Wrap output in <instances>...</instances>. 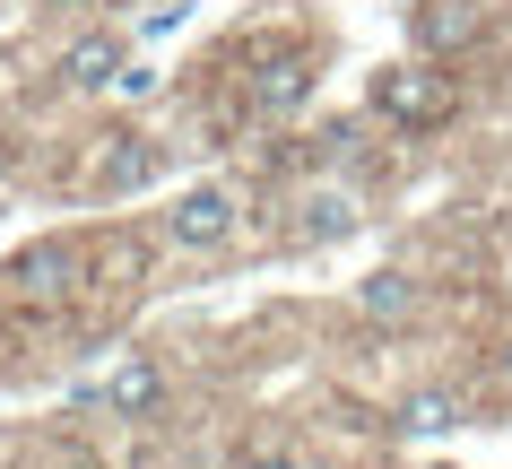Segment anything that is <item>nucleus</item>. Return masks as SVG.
I'll return each mask as SVG.
<instances>
[{
    "label": "nucleus",
    "mask_w": 512,
    "mask_h": 469,
    "mask_svg": "<svg viewBox=\"0 0 512 469\" xmlns=\"http://www.w3.org/2000/svg\"><path fill=\"white\" fill-rule=\"evenodd\" d=\"M374 113L400 122V131H443L452 122V79L434 61H391V70H374Z\"/></svg>",
    "instance_id": "f257e3e1"
},
{
    "label": "nucleus",
    "mask_w": 512,
    "mask_h": 469,
    "mask_svg": "<svg viewBox=\"0 0 512 469\" xmlns=\"http://www.w3.org/2000/svg\"><path fill=\"white\" fill-rule=\"evenodd\" d=\"M165 235H174L183 252H217L226 235H235V192H226V183H191V192L165 209Z\"/></svg>",
    "instance_id": "f03ea898"
},
{
    "label": "nucleus",
    "mask_w": 512,
    "mask_h": 469,
    "mask_svg": "<svg viewBox=\"0 0 512 469\" xmlns=\"http://www.w3.org/2000/svg\"><path fill=\"white\" fill-rule=\"evenodd\" d=\"M304 96H313V61L304 53H270L261 70H252V105L261 113H296Z\"/></svg>",
    "instance_id": "7ed1b4c3"
},
{
    "label": "nucleus",
    "mask_w": 512,
    "mask_h": 469,
    "mask_svg": "<svg viewBox=\"0 0 512 469\" xmlns=\"http://www.w3.org/2000/svg\"><path fill=\"white\" fill-rule=\"evenodd\" d=\"M157 400H165V374H157L148 357H122V365L105 374V409H113V417H157Z\"/></svg>",
    "instance_id": "20e7f679"
},
{
    "label": "nucleus",
    "mask_w": 512,
    "mask_h": 469,
    "mask_svg": "<svg viewBox=\"0 0 512 469\" xmlns=\"http://www.w3.org/2000/svg\"><path fill=\"white\" fill-rule=\"evenodd\" d=\"M61 79L87 87V96H113V79H122V44H113V35H79V44L61 53Z\"/></svg>",
    "instance_id": "39448f33"
},
{
    "label": "nucleus",
    "mask_w": 512,
    "mask_h": 469,
    "mask_svg": "<svg viewBox=\"0 0 512 469\" xmlns=\"http://www.w3.org/2000/svg\"><path fill=\"white\" fill-rule=\"evenodd\" d=\"M148 174H157V148H148L139 131H122L105 157H96V183H105V192H139Z\"/></svg>",
    "instance_id": "423d86ee"
},
{
    "label": "nucleus",
    "mask_w": 512,
    "mask_h": 469,
    "mask_svg": "<svg viewBox=\"0 0 512 469\" xmlns=\"http://www.w3.org/2000/svg\"><path fill=\"white\" fill-rule=\"evenodd\" d=\"M348 226H356V200L348 192H304L296 200V235H304V244H339Z\"/></svg>",
    "instance_id": "0eeeda50"
},
{
    "label": "nucleus",
    "mask_w": 512,
    "mask_h": 469,
    "mask_svg": "<svg viewBox=\"0 0 512 469\" xmlns=\"http://www.w3.org/2000/svg\"><path fill=\"white\" fill-rule=\"evenodd\" d=\"M70 270H79V252H70V244H35L9 278H18V296H61V287H70Z\"/></svg>",
    "instance_id": "6e6552de"
},
{
    "label": "nucleus",
    "mask_w": 512,
    "mask_h": 469,
    "mask_svg": "<svg viewBox=\"0 0 512 469\" xmlns=\"http://www.w3.org/2000/svg\"><path fill=\"white\" fill-rule=\"evenodd\" d=\"M417 35H426L434 53H443V44H469V35H478V9H469V0H426V9H417Z\"/></svg>",
    "instance_id": "1a4fd4ad"
},
{
    "label": "nucleus",
    "mask_w": 512,
    "mask_h": 469,
    "mask_svg": "<svg viewBox=\"0 0 512 469\" xmlns=\"http://www.w3.org/2000/svg\"><path fill=\"white\" fill-rule=\"evenodd\" d=\"M400 426H408V435H443V426H460V400H452V391H408Z\"/></svg>",
    "instance_id": "9d476101"
},
{
    "label": "nucleus",
    "mask_w": 512,
    "mask_h": 469,
    "mask_svg": "<svg viewBox=\"0 0 512 469\" xmlns=\"http://www.w3.org/2000/svg\"><path fill=\"white\" fill-rule=\"evenodd\" d=\"M356 304H365L374 322H400L408 304H417V287H408L400 270H374V278H365V287H356Z\"/></svg>",
    "instance_id": "9b49d317"
},
{
    "label": "nucleus",
    "mask_w": 512,
    "mask_h": 469,
    "mask_svg": "<svg viewBox=\"0 0 512 469\" xmlns=\"http://www.w3.org/2000/svg\"><path fill=\"white\" fill-rule=\"evenodd\" d=\"M113 96H157V70H131V61H122V79H113Z\"/></svg>",
    "instance_id": "f8f14e48"
},
{
    "label": "nucleus",
    "mask_w": 512,
    "mask_h": 469,
    "mask_svg": "<svg viewBox=\"0 0 512 469\" xmlns=\"http://www.w3.org/2000/svg\"><path fill=\"white\" fill-rule=\"evenodd\" d=\"M243 469H304V461H296V452H252Z\"/></svg>",
    "instance_id": "ddd939ff"
},
{
    "label": "nucleus",
    "mask_w": 512,
    "mask_h": 469,
    "mask_svg": "<svg viewBox=\"0 0 512 469\" xmlns=\"http://www.w3.org/2000/svg\"><path fill=\"white\" fill-rule=\"evenodd\" d=\"M495 383H504V391H512V348H504V357H495Z\"/></svg>",
    "instance_id": "4468645a"
},
{
    "label": "nucleus",
    "mask_w": 512,
    "mask_h": 469,
    "mask_svg": "<svg viewBox=\"0 0 512 469\" xmlns=\"http://www.w3.org/2000/svg\"><path fill=\"white\" fill-rule=\"evenodd\" d=\"M44 9H96V0H44Z\"/></svg>",
    "instance_id": "2eb2a0df"
},
{
    "label": "nucleus",
    "mask_w": 512,
    "mask_h": 469,
    "mask_svg": "<svg viewBox=\"0 0 512 469\" xmlns=\"http://www.w3.org/2000/svg\"><path fill=\"white\" fill-rule=\"evenodd\" d=\"M0 209H9V200H0Z\"/></svg>",
    "instance_id": "dca6fc26"
}]
</instances>
